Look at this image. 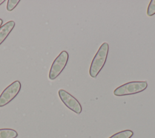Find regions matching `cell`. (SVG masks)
I'll use <instances>...</instances> for the list:
<instances>
[{
	"instance_id": "6da1fadb",
	"label": "cell",
	"mask_w": 155,
	"mask_h": 138,
	"mask_svg": "<svg viewBox=\"0 0 155 138\" xmlns=\"http://www.w3.org/2000/svg\"><path fill=\"white\" fill-rule=\"evenodd\" d=\"M108 44L106 42L102 44L94 57L89 69L90 75L92 78H96L99 72L103 68L108 53Z\"/></svg>"
},
{
	"instance_id": "7a4b0ae2",
	"label": "cell",
	"mask_w": 155,
	"mask_h": 138,
	"mask_svg": "<svg viewBox=\"0 0 155 138\" xmlns=\"http://www.w3.org/2000/svg\"><path fill=\"white\" fill-rule=\"evenodd\" d=\"M148 86L147 81H135L124 84L117 87L113 92L116 96L133 95L144 91Z\"/></svg>"
},
{
	"instance_id": "3957f363",
	"label": "cell",
	"mask_w": 155,
	"mask_h": 138,
	"mask_svg": "<svg viewBox=\"0 0 155 138\" xmlns=\"http://www.w3.org/2000/svg\"><path fill=\"white\" fill-rule=\"evenodd\" d=\"M68 60V53L67 51H62L53 62L50 69L48 77L53 80L57 78L65 67Z\"/></svg>"
},
{
	"instance_id": "277c9868",
	"label": "cell",
	"mask_w": 155,
	"mask_h": 138,
	"mask_svg": "<svg viewBox=\"0 0 155 138\" xmlns=\"http://www.w3.org/2000/svg\"><path fill=\"white\" fill-rule=\"evenodd\" d=\"M21 84L16 80L8 85L0 95V107H2L9 103L19 92Z\"/></svg>"
},
{
	"instance_id": "5b68a950",
	"label": "cell",
	"mask_w": 155,
	"mask_h": 138,
	"mask_svg": "<svg viewBox=\"0 0 155 138\" xmlns=\"http://www.w3.org/2000/svg\"><path fill=\"white\" fill-rule=\"evenodd\" d=\"M59 96L64 104L70 110L79 114L82 112V106L78 100L64 89H59Z\"/></svg>"
},
{
	"instance_id": "8992f818",
	"label": "cell",
	"mask_w": 155,
	"mask_h": 138,
	"mask_svg": "<svg viewBox=\"0 0 155 138\" xmlns=\"http://www.w3.org/2000/svg\"><path fill=\"white\" fill-rule=\"evenodd\" d=\"M15 22L13 21H10L4 24L0 27V45L4 42L10 33L15 27Z\"/></svg>"
},
{
	"instance_id": "52a82bcc",
	"label": "cell",
	"mask_w": 155,
	"mask_h": 138,
	"mask_svg": "<svg viewBox=\"0 0 155 138\" xmlns=\"http://www.w3.org/2000/svg\"><path fill=\"white\" fill-rule=\"evenodd\" d=\"M18 136L16 131L10 128L0 129V138H16Z\"/></svg>"
},
{
	"instance_id": "ba28073f",
	"label": "cell",
	"mask_w": 155,
	"mask_h": 138,
	"mask_svg": "<svg viewBox=\"0 0 155 138\" xmlns=\"http://www.w3.org/2000/svg\"><path fill=\"white\" fill-rule=\"evenodd\" d=\"M133 135V132L130 129H126L118 132L112 135L109 138H131Z\"/></svg>"
},
{
	"instance_id": "9c48e42d",
	"label": "cell",
	"mask_w": 155,
	"mask_h": 138,
	"mask_svg": "<svg viewBox=\"0 0 155 138\" xmlns=\"http://www.w3.org/2000/svg\"><path fill=\"white\" fill-rule=\"evenodd\" d=\"M147 14L149 16H151L155 14V0H151L148 6Z\"/></svg>"
},
{
	"instance_id": "30bf717a",
	"label": "cell",
	"mask_w": 155,
	"mask_h": 138,
	"mask_svg": "<svg viewBox=\"0 0 155 138\" xmlns=\"http://www.w3.org/2000/svg\"><path fill=\"white\" fill-rule=\"evenodd\" d=\"M20 2V0H8L7 4V10L9 12L12 11Z\"/></svg>"
},
{
	"instance_id": "8fae6325",
	"label": "cell",
	"mask_w": 155,
	"mask_h": 138,
	"mask_svg": "<svg viewBox=\"0 0 155 138\" xmlns=\"http://www.w3.org/2000/svg\"><path fill=\"white\" fill-rule=\"evenodd\" d=\"M2 22H3V20L1 18H0V27H1V26L2 24Z\"/></svg>"
},
{
	"instance_id": "7c38bea8",
	"label": "cell",
	"mask_w": 155,
	"mask_h": 138,
	"mask_svg": "<svg viewBox=\"0 0 155 138\" xmlns=\"http://www.w3.org/2000/svg\"><path fill=\"white\" fill-rule=\"evenodd\" d=\"M4 1H5L4 0H0V5L2 4L3 2H4Z\"/></svg>"
}]
</instances>
